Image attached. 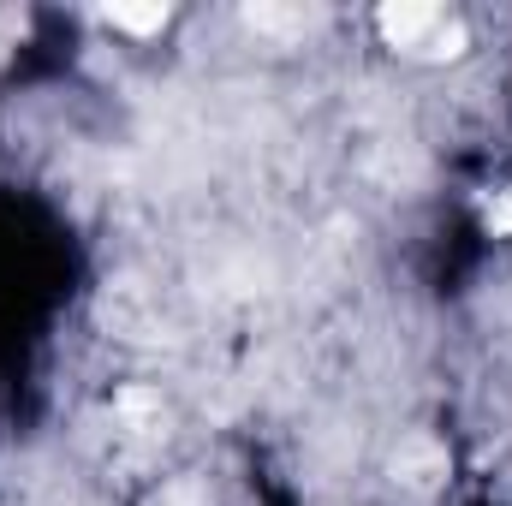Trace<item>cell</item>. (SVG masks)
I'll list each match as a JSON object with an SVG mask.
<instances>
[{
    "label": "cell",
    "instance_id": "cell-1",
    "mask_svg": "<svg viewBox=\"0 0 512 506\" xmlns=\"http://www.w3.org/2000/svg\"><path fill=\"white\" fill-rule=\"evenodd\" d=\"M441 30H447V18H441L435 6H417V0H399V6H382V36L393 42V48L429 54Z\"/></svg>",
    "mask_w": 512,
    "mask_h": 506
},
{
    "label": "cell",
    "instance_id": "cell-2",
    "mask_svg": "<svg viewBox=\"0 0 512 506\" xmlns=\"http://www.w3.org/2000/svg\"><path fill=\"white\" fill-rule=\"evenodd\" d=\"M447 471V459H441V447H429V441H411L405 453H399V477H411V483H435Z\"/></svg>",
    "mask_w": 512,
    "mask_h": 506
},
{
    "label": "cell",
    "instance_id": "cell-3",
    "mask_svg": "<svg viewBox=\"0 0 512 506\" xmlns=\"http://www.w3.org/2000/svg\"><path fill=\"white\" fill-rule=\"evenodd\" d=\"M108 24H114V30H131V36H149V30L167 24V6H161V0H155V6H108Z\"/></svg>",
    "mask_w": 512,
    "mask_h": 506
}]
</instances>
